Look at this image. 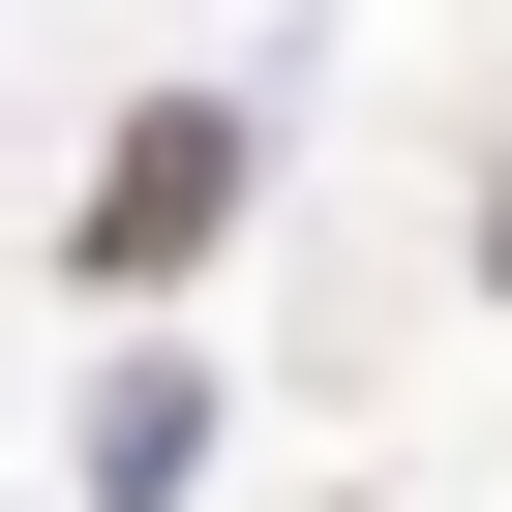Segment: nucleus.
<instances>
[{
    "label": "nucleus",
    "instance_id": "1",
    "mask_svg": "<svg viewBox=\"0 0 512 512\" xmlns=\"http://www.w3.org/2000/svg\"><path fill=\"white\" fill-rule=\"evenodd\" d=\"M211 211H241V121L181 91V121H121V181H91V272H211Z\"/></svg>",
    "mask_w": 512,
    "mask_h": 512
}]
</instances>
